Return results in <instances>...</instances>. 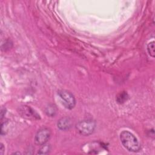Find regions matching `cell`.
<instances>
[{"label":"cell","instance_id":"6da1fadb","mask_svg":"<svg viewBox=\"0 0 155 155\" xmlns=\"http://www.w3.org/2000/svg\"><path fill=\"white\" fill-rule=\"evenodd\" d=\"M120 141L123 146L129 151L138 152L140 149V145L137 139L130 132L123 131L120 134Z\"/></svg>","mask_w":155,"mask_h":155},{"label":"cell","instance_id":"7a4b0ae2","mask_svg":"<svg viewBox=\"0 0 155 155\" xmlns=\"http://www.w3.org/2000/svg\"><path fill=\"white\" fill-rule=\"evenodd\" d=\"M95 127V122L89 119L79 121L76 125V129L77 131L83 136H89L94 131Z\"/></svg>","mask_w":155,"mask_h":155},{"label":"cell","instance_id":"3957f363","mask_svg":"<svg viewBox=\"0 0 155 155\" xmlns=\"http://www.w3.org/2000/svg\"><path fill=\"white\" fill-rule=\"evenodd\" d=\"M59 96L61 97L64 105L68 109H72L76 105V100L73 94L65 90H59L58 91Z\"/></svg>","mask_w":155,"mask_h":155},{"label":"cell","instance_id":"277c9868","mask_svg":"<svg viewBox=\"0 0 155 155\" xmlns=\"http://www.w3.org/2000/svg\"><path fill=\"white\" fill-rule=\"evenodd\" d=\"M51 135L50 130L48 128H42L39 129L35 136V143L38 145H43L47 143Z\"/></svg>","mask_w":155,"mask_h":155},{"label":"cell","instance_id":"5b68a950","mask_svg":"<svg viewBox=\"0 0 155 155\" xmlns=\"http://www.w3.org/2000/svg\"><path fill=\"white\" fill-rule=\"evenodd\" d=\"M73 123L70 117H64L61 119H60L57 124L58 127L63 131L67 130L70 129Z\"/></svg>","mask_w":155,"mask_h":155},{"label":"cell","instance_id":"8992f818","mask_svg":"<svg viewBox=\"0 0 155 155\" xmlns=\"http://www.w3.org/2000/svg\"><path fill=\"white\" fill-rule=\"evenodd\" d=\"M22 115L24 116V117H27L28 118L33 117V118H39V116L31 108L27 107V106H23L21 108V110L20 111Z\"/></svg>","mask_w":155,"mask_h":155},{"label":"cell","instance_id":"52a82bcc","mask_svg":"<svg viewBox=\"0 0 155 155\" xmlns=\"http://www.w3.org/2000/svg\"><path fill=\"white\" fill-rule=\"evenodd\" d=\"M56 106L53 104L48 105L45 108L46 114L50 116H54L56 113Z\"/></svg>","mask_w":155,"mask_h":155},{"label":"cell","instance_id":"ba28073f","mask_svg":"<svg viewBox=\"0 0 155 155\" xmlns=\"http://www.w3.org/2000/svg\"><path fill=\"white\" fill-rule=\"evenodd\" d=\"M147 51L148 54L153 58L155 56V51H154V42L152 41L148 43L147 45Z\"/></svg>","mask_w":155,"mask_h":155},{"label":"cell","instance_id":"9c48e42d","mask_svg":"<svg viewBox=\"0 0 155 155\" xmlns=\"http://www.w3.org/2000/svg\"><path fill=\"white\" fill-rule=\"evenodd\" d=\"M42 147L40 148V150L38 151V154H48L50 152V146L48 144H44L42 145Z\"/></svg>","mask_w":155,"mask_h":155},{"label":"cell","instance_id":"30bf717a","mask_svg":"<svg viewBox=\"0 0 155 155\" xmlns=\"http://www.w3.org/2000/svg\"><path fill=\"white\" fill-rule=\"evenodd\" d=\"M127 97H128V95L127 93H125V92L121 93L117 97V101L119 103H123L127 99Z\"/></svg>","mask_w":155,"mask_h":155},{"label":"cell","instance_id":"8fae6325","mask_svg":"<svg viewBox=\"0 0 155 155\" xmlns=\"http://www.w3.org/2000/svg\"><path fill=\"white\" fill-rule=\"evenodd\" d=\"M4 150H5V148H4V145H3V144L1 143V147H0V154H3Z\"/></svg>","mask_w":155,"mask_h":155},{"label":"cell","instance_id":"7c38bea8","mask_svg":"<svg viewBox=\"0 0 155 155\" xmlns=\"http://www.w3.org/2000/svg\"><path fill=\"white\" fill-rule=\"evenodd\" d=\"M5 113V109H4V110L1 109V120H2V117H4Z\"/></svg>","mask_w":155,"mask_h":155}]
</instances>
